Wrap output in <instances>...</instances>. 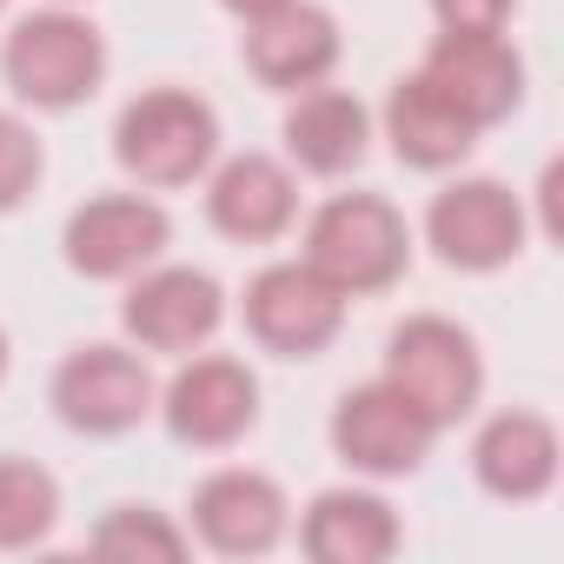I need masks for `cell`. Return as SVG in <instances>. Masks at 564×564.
<instances>
[{"label": "cell", "mask_w": 564, "mask_h": 564, "mask_svg": "<svg viewBox=\"0 0 564 564\" xmlns=\"http://www.w3.org/2000/svg\"><path fill=\"white\" fill-rule=\"evenodd\" d=\"M412 259L405 213L379 193H339L313 213L306 226V265L352 300V293H386Z\"/></svg>", "instance_id": "obj_1"}, {"label": "cell", "mask_w": 564, "mask_h": 564, "mask_svg": "<svg viewBox=\"0 0 564 564\" xmlns=\"http://www.w3.org/2000/svg\"><path fill=\"white\" fill-rule=\"evenodd\" d=\"M213 153H219V120L186 87H153V94L127 100V113L113 127V160L140 186H193L213 166Z\"/></svg>", "instance_id": "obj_2"}, {"label": "cell", "mask_w": 564, "mask_h": 564, "mask_svg": "<svg viewBox=\"0 0 564 564\" xmlns=\"http://www.w3.org/2000/svg\"><path fill=\"white\" fill-rule=\"evenodd\" d=\"M0 67H8V87L47 113L61 107H80L100 74H107V41L87 14H67V8H47V14H28L8 47H0Z\"/></svg>", "instance_id": "obj_3"}, {"label": "cell", "mask_w": 564, "mask_h": 564, "mask_svg": "<svg viewBox=\"0 0 564 564\" xmlns=\"http://www.w3.org/2000/svg\"><path fill=\"white\" fill-rule=\"evenodd\" d=\"M386 386L405 392V399L445 432V425H458V419L478 405L485 366H478V346H471L465 326H452V319H438V313H419V319H405V326L392 333V346H386Z\"/></svg>", "instance_id": "obj_4"}, {"label": "cell", "mask_w": 564, "mask_h": 564, "mask_svg": "<svg viewBox=\"0 0 564 564\" xmlns=\"http://www.w3.org/2000/svg\"><path fill=\"white\" fill-rule=\"evenodd\" d=\"M246 326L265 352L279 359H313L339 339L346 326V293L333 279H319L306 259L286 265H265L252 286H246Z\"/></svg>", "instance_id": "obj_5"}, {"label": "cell", "mask_w": 564, "mask_h": 564, "mask_svg": "<svg viewBox=\"0 0 564 564\" xmlns=\"http://www.w3.org/2000/svg\"><path fill=\"white\" fill-rule=\"evenodd\" d=\"M432 438H438V425H432L405 392H392L386 379L346 392L339 412H333V452H339L352 471H372V478H405V471H419L425 452H432Z\"/></svg>", "instance_id": "obj_6"}, {"label": "cell", "mask_w": 564, "mask_h": 564, "mask_svg": "<svg viewBox=\"0 0 564 564\" xmlns=\"http://www.w3.org/2000/svg\"><path fill=\"white\" fill-rule=\"evenodd\" d=\"M419 80L452 113H465L478 133L498 127L524 100V61H518V47L505 34H438L425 67H419Z\"/></svg>", "instance_id": "obj_7"}, {"label": "cell", "mask_w": 564, "mask_h": 564, "mask_svg": "<svg viewBox=\"0 0 564 564\" xmlns=\"http://www.w3.org/2000/svg\"><path fill=\"white\" fill-rule=\"evenodd\" d=\"M425 232L438 246L445 265L458 272H498L524 252V206L511 186L498 180H458L432 199L425 213Z\"/></svg>", "instance_id": "obj_8"}, {"label": "cell", "mask_w": 564, "mask_h": 564, "mask_svg": "<svg viewBox=\"0 0 564 564\" xmlns=\"http://www.w3.org/2000/svg\"><path fill=\"white\" fill-rule=\"evenodd\" d=\"M54 412L87 438L133 432L153 412V372H147V359H133L120 346H80L54 372Z\"/></svg>", "instance_id": "obj_9"}, {"label": "cell", "mask_w": 564, "mask_h": 564, "mask_svg": "<svg viewBox=\"0 0 564 564\" xmlns=\"http://www.w3.org/2000/svg\"><path fill=\"white\" fill-rule=\"evenodd\" d=\"M173 239V219L147 193H100L67 219V265L87 279H127L153 265Z\"/></svg>", "instance_id": "obj_10"}, {"label": "cell", "mask_w": 564, "mask_h": 564, "mask_svg": "<svg viewBox=\"0 0 564 564\" xmlns=\"http://www.w3.org/2000/svg\"><path fill=\"white\" fill-rule=\"evenodd\" d=\"M259 419V379L239 366V359H193L173 372L166 386V425L180 445H199V452H219V445H239Z\"/></svg>", "instance_id": "obj_11"}, {"label": "cell", "mask_w": 564, "mask_h": 564, "mask_svg": "<svg viewBox=\"0 0 564 564\" xmlns=\"http://www.w3.org/2000/svg\"><path fill=\"white\" fill-rule=\"evenodd\" d=\"M246 67L279 94H306L339 67V21L313 0H286V8L246 21Z\"/></svg>", "instance_id": "obj_12"}, {"label": "cell", "mask_w": 564, "mask_h": 564, "mask_svg": "<svg viewBox=\"0 0 564 564\" xmlns=\"http://www.w3.org/2000/svg\"><path fill=\"white\" fill-rule=\"evenodd\" d=\"M127 333L147 346V352H193L219 333L226 319V300L213 286V272H193V265H160L147 272L140 286L127 293Z\"/></svg>", "instance_id": "obj_13"}, {"label": "cell", "mask_w": 564, "mask_h": 564, "mask_svg": "<svg viewBox=\"0 0 564 564\" xmlns=\"http://www.w3.org/2000/svg\"><path fill=\"white\" fill-rule=\"evenodd\" d=\"M286 491H279L265 471H213L193 491V524L213 551L226 557H259L286 538Z\"/></svg>", "instance_id": "obj_14"}, {"label": "cell", "mask_w": 564, "mask_h": 564, "mask_svg": "<svg viewBox=\"0 0 564 564\" xmlns=\"http://www.w3.org/2000/svg\"><path fill=\"white\" fill-rule=\"evenodd\" d=\"M206 213H213V226L226 239H246V246L252 239H279L293 226V213H300V186L272 153H239V160H226L213 173Z\"/></svg>", "instance_id": "obj_15"}, {"label": "cell", "mask_w": 564, "mask_h": 564, "mask_svg": "<svg viewBox=\"0 0 564 564\" xmlns=\"http://www.w3.org/2000/svg\"><path fill=\"white\" fill-rule=\"evenodd\" d=\"M471 465H478V485L505 505H531L551 491L557 478V425L538 419V412H498L478 445H471Z\"/></svg>", "instance_id": "obj_16"}, {"label": "cell", "mask_w": 564, "mask_h": 564, "mask_svg": "<svg viewBox=\"0 0 564 564\" xmlns=\"http://www.w3.org/2000/svg\"><path fill=\"white\" fill-rule=\"evenodd\" d=\"M300 544L319 564H379L399 551V518L372 491H319L300 524Z\"/></svg>", "instance_id": "obj_17"}, {"label": "cell", "mask_w": 564, "mask_h": 564, "mask_svg": "<svg viewBox=\"0 0 564 564\" xmlns=\"http://www.w3.org/2000/svg\"><path fill=\"white\" fill-rule=\"evenodd\" d=\"M386 140H392V153H399L405 166L445 173V166H458V160L478 147V127H471L465 113H452L419 74H405V80L392 87V100H386Z\"/></svg>", "instance_id": "obj_18"}, {"label": "cell", "mask_w": 564, "mask_h": 564, "mask_svg": "<svg viewBox=\"0 0 564 564\" xmlns=\"http://www.w3.org/2000/svg\"><path fill=\"white\" fill-rule=\"evenodd\" d=\"M366 140H372V120L352 94L339 87H306L286 113V153L306 166V173H352L366 160Z\"/></svg>", "instance_id": "obj_19"}, {"label": "cell", "mask_w": 564, "mask_h": 564, "mask_svg": "<svg viewBox=\"0 0 564 564\" xmlns=\"http://www.w3.org/2000/svg\"><path fill=\"white\" fill-rule=\"evenodd\" d=\"M61 518V485L34 458H0V551L41 544Z\"/></svg>", "instance_id": "obj_20"}, {"label": "cell", "mask_w": 564, "mask_h": 564, "mask_svg": "<svg viewBox=\"0 0 564 564\" xmlns=\"http://www.w3.org/2000/svg\"><path fill=\"white\" fill-rule=\"evenodd\" d=\"M94 551H100V557H160V564H173V557H186V531H173V524H166L160 511H147V505H120V511L100 518Z\"/></svg>", "instance_id": "obj_21"}, {"label": "cell", "mask_w": 564, "mask_h": 564, "mask_svg": "<svg viewBox=\"0 0 564 564\" xmlns=\"http://www.w3.org/2000/svg\"><path fill=\"white\" fill-rule=\"evenodd\" d=\"M41 180V140L28 120L14 113H0V213H14Z\"/></svg>", "instance_id": "obj_22"}, {"label": "cell", "mask_w": 564, "mask_h": 564, "mask_svg": "<svg viewBox=\"0 0 564 564\" xmlns=\"http://www.w3.org/2000/svg\"><path fill=\"white\" fill-rule=\"evenodd\" d=\"M518 0H432L438 34H505Z\"/></svg>", "instance_id": "obj_23"}, {"label": "cell", "mask_w": 564, "mask_h": 564, "mask_svg": "<svg viewBox=\"0 0 564 564\" xmlns=\"http://www.w3.org/2000/svg\"><path fill=\"white\" fill-rule=\"evenodd\" d=\"M226 14H239V21H259V14H272V8H286V0H219Z\"/></svg>", "instance_id": "obj_24"}, {"label": "cell", "mask_w": 564, "mask_h": 564, "mask_svg": "<svg viewBox=\"0 0 564 564\" xmlns=\"http://www.w3.org/2000/svg\"><path fill=\"white\" fill-rule=\"evenodd\" d=\"M0 372H8V333H0Z\"/></svg>", "instance_id": "obj_25"}, {"label": "cell", "mask_w": 564, "mask_h": 564, "mask_svg": "<svg viewBox=\"0 0 564 564\" xmlns=\"http://www.w3.org/2000/svg\"><path fill=\"white\" fill-rule=\"evenodd\" d=\"M0 8H8V0H0Z\"/></svg>", "instance_id": "obj_26"}]
</instances>
